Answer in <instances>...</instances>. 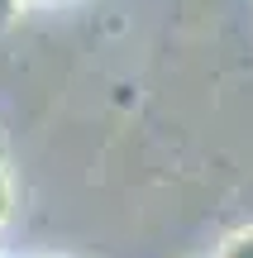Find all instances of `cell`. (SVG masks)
I'll list each match as a JSON object with an SVG mask.
<instances>
[{
  "label": "cell",
  "mask_w": 253,
  "mask_h": 258,
  "mask_svg": "<svg viewBox=\"0 0 253 258\" xmlns=\"http://www.w3.org/2000/svg\"><path fill=\"white\" fill-rule=\"evenodd\" d=\"M38 258H67V253H38Z\"/></svg>",
  "instance_id": "5"
},
{
  "label": "cell",
  "mask_w": 253,
  "mask_h": 258,
  "mask_svg": "<svg viewBox=\"0 0 253 258\" xmlns=\"http://www.w3.org/2000/svg\"><path fill=\"white\" fill-rule=\"evenodd\" d=\"M24 5H62V0H24Z\"/></svg>",
  "instance_id": "4"
},
{
  "label": "cell",
  "mask_w": 253,
  "mask_h": 258,
  "mask_svg": "<svg viewBox=\"0 0 253 258\" xmlns=\"http://www.w3.org/2000/svg\"><path fill=\"white\" fill-rule=\"evenodd\" d=\"M10 215H15V177L0 163V225H10Z\"/></svg>",
  "instance_id": "2"
},
{
  "label": "cell",
  "mask_w": 253,
  "mask_h": 258,
  "mask_svg": "<svg viewBox=\"0 0 253 258\" xmlns=\"http://www.w3.org/2000/svg\"><path fill=\"white\" fill-rule=\"evenodd\" d=\"M215 258H253V225H248V230H239V234H229V239L220 244Z\"/></svg>",
  "instance_id": "1"
},
{
  "label": "cell",
  "mask_w": 253,
  "mask_h": 258,
  "mask_svg": "<svg viewBox=\"0 0 253 258\" xmlns=\"http://www.w3.org/2000/svg\"><path fill=\"white\" fill-rule=\"evenodd\" d=\"M24 10H29V5H24V0H0V34H5V29H10V24H15V19H19V15H24Z\"/></svg>",
  "instance_id": "3"
},
{
  "label": "cell",
  "mask_w": 253,
  "mask_h": 258,
  "mask_svg": "<svg viewBox=\"0 0 253 258\" xmlns=\"http://www.w3.org/2000/svg\"><path fill=\"white\" fill-rule=\"evenodd\" d=\"M0 258H5V253H0Z\"/></svg>",
  "instance_id": "6"
}]
</instances>
